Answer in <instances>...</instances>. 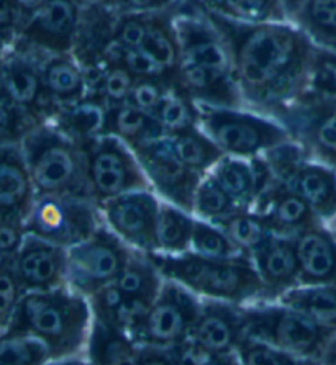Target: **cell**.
Returning <instances> with one entry per match:
<instances>
[{
	"label": "cell",
	"instance_id": "cell-1",
	"mask_svg": "<svg viewBox=\"0 0 336 365\" xmlns=\"http://www.w3.org/2000/svg\"><path fill=\"white\" fill-rule=\"evenodd\" d=\"M228 51L245 110L269 117L310 82L317 44L295 24H245L202 10Z\"/></svg>",
	"mask_w": 336,
	"mask_h": 365
},
{
	"label": "cell",
	"instance_id": "cell-2",
	"mask_svg": "<svg viewBox=\"0 0 336 365\" xmlns=\"http://www.w3.org/2000/svg\"><path fill=\"white\" fill-rule=\"evenodd\" d=\"M92 319L89 300L61 287L24 293L7 331L35 337L48 347L51 362L64 361L86 352Z\"/></svg>",
	"mask_w": 336,
	"mask_h": 365
},
{
	"label": "cell",
	"instance_id": "cell-3",
	"mask_svg": "<svg viewBox=\"0 0 336 365\" xmlns=\"http://www.w3.org/2000/svg\"><path fill=\"white\" fill-rule=\"evenodd\" d=\"M148 256L164 279L178 282L199 298L241 307L266 302L263 282L246 254L230 259L203 257L190 251L178 256L158 252Z\"/></svg>",
	"mask_w": 336,
	"mask_h": 365
},
{
	"label": "cell",
	"instance_id": "cell-4",
	"mask_svg": "<svg viewBox=\"0 0 336 365\" xmlns=\"http://www.w3.org/2000/svg\"><path fill=\"white\" fill-rule=\"evenodd\" d=\"M21 151L36 197H76L92 200L87 159L81 143L71 140L53 123H43L25 138Z\"/></svg>",
	"mask_w": 336,
	"mask_h": 365
},
{
	"label": "cell",
	"instance_id": "cell-5",
	"mask_svg": "<svg viewBox=\"0 0 336 365\" xmlns=\"http://www.w3.org/2000/svg\"><path fill=\"white\" fill-rule=\"evenodd\" d=\"M245 336L294 356L323 361L336 334L297 309L279 302L253 303L241 308Z\"/></svg>",
	"mask_w": 336,
	"mask_h": 365
},
{
	"label": "cell",
	"instance_id": "cell-6",
	"mask_svg": "<svg viewBox=\"0 0 336 365\" xmlns=\"http://www.w3.org/2000/svg\"><path fill=\"white\" fill-rule=\"evenodd\" d=\"M195 103L199 110V126L222 149L225 156L260 158L274 148L292 143L289 131L266 115L245 108Z\"/></svg>",
	"mask_w": 336,
	"mask_h": 365
},
{
	"label": "cell",
	"instance_id": "cell-7",
	"mask_svg": "<svg viewBox=\"0 0 336 365\" xmlns=\"http://www.w3.org/2000/svg\"><path fill=\"white\" fill-rule=\"evenodd\" d=\"M269 117L289 131L308 158L336 169V98L304 91Z\"/></svg>",
	"mask_w": 336,
	"mask_h": 365
},
{
	"label": "cell",
	"instance_id": "cell-8",
	"mask_svg": "<svg viewBox=\"0 0 336 365\" xmlns=\"http://www.w3.org/2000/svg\"><path fill=\"white\" fill-rule=\"evenodd\" d=\"M202 298L164 279L163 289L153 305L128 331L140 347L174 349L189 341L192 328L199 318Z\"/></svg>",
	"mask_w": 336,
	"mask_h": 365
},
{
	"label": "cell",
	"instance_id": "cell-9",
	"mask_svg": "<svg viewBox=\"0 0 336 365\" xmlns=\"http://www.w3.org/2000/svg\"><path fill=\"white\" fill-rule=\"evenodd\" d=\"M275 180L295 192L325 221L336 220V169L313 161L294 141L264 154Z\"/></svg>",
	"mask_w": 336,
	"mask_h": 365
},
{
	"label": "cell",
	"instance_id": "cell-10",
	"mask_svg": "<svg viewBox=\"0 0 336 365\" xmlns=\"http://www.w3.org/2000/svg\"><path fill=\"white\" fill-rule=\"evenodd\" d=\"M87 159V177L97 207L110 198L136 190H151L135 153L118 140L103 135L81 143Z\"/></svg>",
	"mask_w": 336,
	"mask_h": 365
},
{
	"label": "cell",
	"instance_id": "cell-11",
	"mask_svg": "<svg viewBox=\"0 0 336 365\" xmlns=\"http://www.w3.org/2000/svg\"><path fill=\"white\" fill-rule=\"evenodd\" d=\"M133 249L103 223L91 237L68 249V287L89 298L113 284Z\"/></svg>",
	"mask_w": 336,
	"mask_h": 365
},
{
	"label": "cell",
	"instance_id": "cell-12",
	"mask_svg": "<svg viewBox=\"0 0 336 365\" xmlns=\"http://www.w3.org/2000/svg\"><path fill=\"white\" fill-rule=\"evenodd\" d=\"M103 225L101 208L76 197H36L25 233L61 247H73L91 237Z\"/></svg>",
	"mask_w": 336,
	"mask_h": 365
},
{
	"label": "cell",
	"instance_id": "cell-13",
	"mask_svg": "<svg viewBox=\"0 0 336 365\" xmlns=\"http://www.w3.org/2000/svg\"><path fill=\"white\" fill-rule=\"evenodd\" d=\"M48 54L14 43L0 66V98L15 105L38 125L48 123L53 117L41 76V63Z\"/></svg>",
	"mask_w": 336,
	"mask_h": 365
},
{
	"label": "cell",
	"instance_id": "cell-14",
	"mask_svg": "<svg viewBox=\"0 0 336 365\" xmlns=\"http://www.w3.org/2000/svg\"><path fill=\"white\" fill-rule=\"evenodd\" d=\"M133 153L150 182L151 190L161 200L192 215L197 189L205 175L187 168L174 153L166 136L136 148Z\"/></svg>",
	"mask_w": 336,
	"mask_h": 365
},
{
	"label": "cell",
	"instance_id": "cell-15",
	"mask_svg": "<svg viewBox=\"0 0 336 365\" xmlns=\"http://www.w3.org/2000/svg\"><path fill=\"white\" fill-rule=\"evenodd\" d=\"M101 213L126 246L145 254L158 252V217L161 198L153 190H136L103 202Z\"/></svg>",
	"mask_w": 336,
	"mask_h": 365
},
{
	"label": "cell",
	"instance_id": "cell-16",
	"mask_svg": "<svg viewBox=\"0 0 336 365\" xmlns=\"http://www.w3.org/2000/svg\"><path fill=\"white\" fill-rule=\"evenodd\" d=\"M77 0H46L21 24L15 41L20 46L48 54H71L81 19Z\"/></svg>",
	"mask_w": 336,
	"mask_h": 365
},
{
	"label": "cell",
	"instance_id": "cell-17",
	"mask_svg": "<svg viewBox=\"0 0 336 365\" xmlns=\"http://www.w3.org/2000/svg\"><path fill=\"white\" fill-rule=\"evenodd\" d=\"M21 292H46L68 287V249L25 235L14 265Z\"/></svg>",
	"mask_w": 336,
	"mask_h": 365
},
{
	"label": "cell",
	"instance_id": "cell-18",
	"mask_svg": "<svg viewBox=\"0 0 336 365\" xmlns=\"http://www.w3.org/2000/svg\"><path fill=\"white\" fill-rule=\"evenodd\" d=\"M241 305L202 298L199 318L192 328L190 344L215 356L236 354L245 337Z\"/></svg>",
	"mask_w": 336,
	"mask_h": 365
},
{
	"label": "cell",
	"instance_id": "cell-19",
	"mask_svg": "<svg viewBox=\"0 0 336 365\" xmlns=\"http://www.w3.org/2000/svg\"><path fill=\"white\" fill-rule=\"evenodd\" d=\"M250 257L263 282L266 293L264 303L278 302L285 292L300 285L294 237L274 235Z\"/></svg>",
	"mask_w": 336,
	"mask_h": 365
},
{
	"label": "cell",
	"instance_id": "cell-20",
	"mask_svg": "<svg viewBox=\"0 0 336 365\" xmlns=\"http://www.w3.org/2000/svg\"><path fill=\"white\" fill-rule=\"evenodd\" d=\"M36 202L21 146L0 148V217L25 226Z\"/></svg>",
	"mask_w": 336,
	"mask_h": 365
},
{
	"label": "cell",
	"instance_id": "cell-21",
	"mask_svg": "<svg viewBox=\"0 0 336 365\" xmlns=\"http://www.w3.org/2000/svg\"><path fill=\"white\" fill-rule=\"evenodd\" d=\"M253 210L261 215L271 233L275 236L294 237L300 231L323 223L304 198L278 180L274 182L271 189L261 195Z\"/></svg>",
	"mask_w": 336,
	"mask_h": 365
},
{
	"label": "cell",
	"instance_id": "cell-22",
	"mask_svg": "<svg viewBox=\"0 0 336 365\" xmlns=\"http://www.w3.org/2000/svg\"><path fill=\"white\" fill-rule=\"evenodd\" d=\"M300 285H336V236L323 223L294 236Z\"/></svg>",
	"mask_w": 336,
	"mask_h": 365
},
{
	"label": "cell",
	"instance_id": "cell-23",
	"mask_svg": "<svg viewBox=\"0 0 336 365\" xmlns=\"http://www.w3.org/2000/svg\"><path fill=\"white\" fill-rule=\"evenodd\" d=\"M118 12L106 5H87L81 9L73 56L82 68L101 66L108 48L113 44Z\"/></svg>",
	"mask_w": 336,
	"mask_h": 365
},
{
	"label": "cell",
	"instance_id": "cell-24",
	"mask_svg": "<svg viewBox=\"0 0 336 365\" xmlns=\"http://www.w3.org/2000/svg\"><path fill=\"white\" fill-rule=\"evenodd\" d=\"M187 5L184 2L178 7L159 10V12L146 14V36L143 41L141 51H145L174 84V73L178 69L180 59V46L178 31H175V16H178Z\"/></svg>",
	"mask_w": 336,
	"mask_h": 365
},
{
	"label": "cell",
	"instance_id": "cell-25",
	"mask_svg": "<svg viewBox=\"0 0 336 365\" xmlns=\"http://www.w3.org/2000/svg\"><path fill=\"white\" fill-rule=\"evenodd\" d=\"M108 103L102 96H86L54 112L48 123H53L59 131L77 143H84L106 135Z\"/></svg>",
	"mask_w": 336,
	"mask_h": 365
},
{
	"label": "cell",
	"instance_id": "cell-26",
	"mask_svg": "<svg viewBox=\"0 0 336 365\" xmlns=\"http://www.w3.org/2000/svg\"><path fill=\"white\" fill-rule=\"evenodd\" d=\"M41 76L54 112L87 96L84 69L73 54H53L45 58L41 63Z\"/></svg>",
	"mask_w": 336,
	"mask_h": 365
},
{
	"label": "cell",
	"instance_id": "cell-27",
	"mask_svg": "<svg viewBox=\"0 0 336 365\" xmlns=\"http://www.w3.org/2000/svg\"><path fill=\"white\" fill-rule=\"evenodd\" d=\"M106 135L118 138L131 151L166 136L163 126L153 115L143 112L128 101L108 105Z\"/></svg>",
	"mask_w": 336,
	"mask_h": 365
},
{
	"label": "cell",
	"instance_id": "cell-28",
	"mask_svg": "<svg viewBox=\"0 0 336 365\" xmlns=\"http://www.w3.org/2000/svg\"><path fill=\"white\" fill-rule=\"evenodd\" d=\"M141 347L122 328L92 319L86 359L92 365H135Z\"/></svg>",
	"mask_w": 336,
	"mask_h": 365
},
{
	"label": "cell",
	"instance_id": "cell-29",
	"mask_svg": "<svg viewBox=\"0 0 336 365\" xmlns=\"http://www.w3.org/2000/svg\"><path fill=\"white\" fill-rule=\"evenodd\" d=\"M115 284L133 305L146 312L161 292L164 277L148 254L133 249Z\"/></svg>",
	"mask_w": 336,
	"mask_h": 365
},
{
	"label": "cell",
	"instance_id": "cell-30",
	"mask_svg": "<svg viewBox=\"0 0 336 365\" xmlns=\"http://www.w3.org/2000/svg\"><path fill=\"white\" fill-rule=\"evenodd\" d=\"M336 334V285H299L278 300Z\"/></svg>",
	"mask_w": 336,
	"mask_h": 365
},
{
	"label": "cell",
	"instance_id": "cell-31",
	"mask_svg": "<svg viewBox=\"0 0 336 365\" xmlns=\"http://www.w3.org/2000/svg\"><path fill=\"white\" fill-rule=\"evenodd\" d=\"M166 138L180 161L200 175L212 173L215 165L225 158V153L215 145L212 138L200 126H192V128L168 135Z\"/></svg>",
	"mask_w": 336,
	"mask_h": 365
},
{
	"label": "cell",
	"instance_id": "cell-32",
	"mask_svg": "<svg viewBox=\"0 0 336 365\" xmlns=\"http://www.w3.org/2000/svg\"><path fill=\"white\" fill-rule=\"evenodd\" d=\"M200 10L245 24H292L282 0H197Z\"/></svg>",
	"mask_w": 336,
	"mask_h": 365
},
{
	"label": "cell",
	"instance_id": "cell-33",
	"mask_svg": "<svg viewBox=\"0 0 336 365\" xmlns=\"http://www.w3.org/2000/svg\"><path fill=\"white\" fill-rule=\"evenodd\" d=\"M195 217L161 200L158 217V254L178 256L190 251Z\"/></svg>",
	"mask_w": 336,
	"mask_h": 365
},
{
	"label": "cell",
	"instance_id": "cell-34",
	"mask_svg": "<svg viewBox=\"0 0 336 365\" xmlns=\"http://www.w3.org/2000/svg\"><path fill=\"white\" fill-rule=\"evenodd\" d=\"M87 300H89L92 317L96 322L115 326V328H122L126 333H128L131 326L138 322V317H140L135 307L131 305L128 298L125 297V293L118 289L115 282L97 290Z\"/></svg>",
	"mask_w": 336,
	"mask_h": 365
},
{
	"label": "cell",
	"instance_id": "cell-35",
	"mask_svg": "<svg viewBox=\"0 0 336 365\" xmlns=\"http://www.w3.org/2000/svg\"><path fill=\"white\" fill-rule=\"evenodd\" d=\"M153 117L163 126L166 136L192 128V126H199V110H197L195 101H192L174 84L169 86L166 96L163 97Z\"/></svg>",
	"mask_w": 336,
	"mask_h": 365
},
{
	"label": "cell",
	"instance_id": "cell-36",
	"mask_svg": "<svg viewBox=\"0 0 336 365\" xmlns=\"http://www.w3.org/2000/svg\"><path fill=\"white\" fill-rule=\"evenodd\" d=\"M240 212H246V210H241L231 200L228 193L210 173L203 177L195 193L194 212H192L197 220L218 225Z\"/></svg>",
	"mask_w": 336,
	"mask_h": 365
},
{
	"label": "cell",
	"instance_id": "cell-37",
	"mask_svg": "<svg viewBox=\"0 0 336 365\" xmlns=\"http://www.w3.org/2000/svg\"><path fill=\"white\" fill-rule=\"evenodd\" d=\"M217 226H220L230 236V240L248 256H251L269 237L274 236L266 225V221L255 210H246V212L236 213Z\"/></svg>",
	"mask_w": 336,
	"mask_h": 365
},
{
	"label": "cell",
	"instance_id": "cell-38",
	"mask_svg": "<svg viewBox=\"0 0 336 365\" xmlns=\"http://www.w3.org/2000/svg\"><path fill=\"white\" fill-rule=\"evenodd\" d=\"M48 362H51V356L41 341L10 331L0 334V365H46Z\"/></svg>",
	"mask_w": 336,
	"mask_h": 365
},
{
	"label": "cell",
	"instance_id": "cell-39",
	"mask_svg": "<svg viewBox=\"0 0 336 365\" xmlns=\"http://www.w3.org/2000/svg\"><path fill=\"white\" fill-rule=\"evenodd\" d=\"M190 252L212 259H230L245 254L220 226L197 218L192 231Z\"/></svg>",
	"mask_w": 336,
	"mask_h": 365
},
{
	"label": "cell",
	"instance_id": "cell-40",
	"mask_svg": "<svg viewBox=\"0 0 336 365\" xmlns=\"http://www.w3.org/2000/svg\"><path fill=\"white\" fill-rule=\"evenodd\" d=\"M236 356L240 365H323L320 361L294 356L248 336L241 339Z\"/></svg>",
	"mask_w": 336,
	"mask_h": 365
},
{
	"label": "cell",
	"instance_id": "cell-41",
	"mask_svg": "<svg viewBox=\"0 0 336 365\" xmlns=\"http://www.w3.org/2000/svg\"><path fill=\"white\" fill-rule=\"evenodd\" d=\"M40 126L15 105L0 98V148L21 146L30 133Z\"/></svg>",
	"mask_w": 336,
	"mask_h": 365
},
{
	"label": "cell",
	"instance_id": "cell-42",
	"mask_svg": "<svg viewBox=\"0 0 336 365\" xmlns=\"http://www.w3.org/2000/svg\"><path fill=\"white\" fill-rule=\"evenodd\" d=\"M103 69V81L101 93L108 105H117L128 101L131 88L135 84V76L125 66L118 63L103 61L101 64Z\"/></svg>",
	"mask_w": 336,
	"mask_h": 365
},
{
	"label": "cell",
	"instance_id": "cell-43",
	"mask_svg": "<svg viewBox=\"0 0 336 365\" xmlns=\"http://www.w3.org/2000/svg\"><path fill=\"white\" fill-rule=\"evenodd\" d=\"M308 91L336 98V51L317 46Z\"/></svg>",
	"mask_w": 336,
	"mask_h": 365
},
{
	"label": "cell",
	"instance_id": "cell-44",
	"mask_svg": "<svg viewBox=\"0 0 336 365\" xmlns=\"http://www.w3.org/2000/svg\"><path fill=\"white\" fill-rule=\"evenodd\" d=\"M170 82L166 77H145V79H136L128 102L133 103L143 112L153 115L161 103L163 97L166 96Z\"/></svg>",
	"mask_w": 336,
	"mask_h": 365
},
{
	"label": "cell",
	"instance_id": "cell-45",
	"mask_svg": "<svg viewBox=\"0 0 336 365\" xmlns=\"http://www.w3.org/2000/svg\"><path fill=\"white\" fill-rule=\"evenodd\" d=\"M146 36V14H118L113 44L125 49H141Z\"/></svg>",
	"mask_w": 336,
	"mask_h": 365
},
{
	"label": "cell",
	"instance_id": "cell-46",
	"mask_svg": "<svg viewBox=\"0 0 336 365\" xmlns=\"http://www.w3.org/2000/svg\"><path fill=\"white\" fill-rule=\"evenodd\" d=\"M21 295L24 292L16 280L14 267L0 272V334L5 333L12 323Z\"/></svg>",
	"mask_w": 336,
	"mask_h": 365
},
{
	"label": "cell",
	"instance_id": "cell-47",
	"mask_svg": "<svg viewBox=\"0 0 336 365\" xmlns=\"http://www.w3.org/2000/svg\"><path fill=\"white\" fill-rule=\"evenodd\" d=\"M174 354L178 357L179 365H240L238 356L230 354V356H215L200 351L199 347L185 341L184 344L174 347Z\"/></svg>",
	"mask_w": 336,
	"mask_h": 365
},
{
	"label": "cell",
	"instance_id": "cell-48",
	"mask_svg": "<svg viewBox=\"0 0 336 365\" xmlns=\"http://www.w3.org/2000/svg\"><path fill=\"white\" fill-rule=\"evenodd\" d=\"M184 2H190V0H113L112 9L118 14H148L178 7Z\"/></svg>",
	"mask_w": 336,
	"mask_h": 365
},
{
	"label": "cell",
	"instance_id": "cell-49",
	"mask_svg": "<svg viewBox=\"0 0 336 365\" xmlns=\"http://www.w3.org/2000/svg\"><path fill=\"white\" fill-rule=\"evenodd\" d=\"M21 25V15L15 0H0V38L12 46Z\"/></svg>",
	"mask_w": 336,
	"mask_h": 365
},
{
	"label": "cell",
	"instance_id": "cell-50",
	"mask_svg": "<svg viewBox=\"0 0 336 365\" xmlns=\"http://www.w3.org/2000/svg\"><path fill=\"white\" fill-rule=\"evenodd\" d=\"M25 226L0 217V252L19 251L25 237Z\"/></svg>",
	"mask_w": 336,
	"mask_h": 365
},
{
	"label": "cell",
	"instance_id": "cell-51",
	"mask_svg": "<svg viewBox=\"0 0 336 365\" xmlns=\"http://www.w3.org/2000/svg\"><path fill=\"white\" fill-rule=\"evenodd\" d=\"M135 365H179L173 349L141 347Z\"/></svg>",
	"mask_w": 336,
	"mask_h": 365
},
{
	"label": "cell",
	"instance_id": "cell-52",
	"mask_svg": "<svg viewBox=\"0 0 336 365\" xmlns=\"http://www.w3.org/2000/svg\"><path fill=\"white\" fill-rule=\"evenodd\" d=\"M45 2L46 0H15L16 7H19V12L21 15V24H24V21L29 19L30 15L35 14L36 10L40 9Z\"/></svg>",
	"mask_w": 336,
	"mask_h": 365
},
{
	"label": "cell",
	"instance_id": "cell-53",
	"mask_svg": "<svg viewBox=\"0 0 336 365\" xmlns=\"http://www.w3.org/2000/svg\"><path fill=\"white\" fill-rule=\"evenodd\" d=\"M282 2H284L285 12H287V15H289V20L292 21V24H295L302 12V9H304L305 0H282Z\"/></svg>",
	"mask_w": 336,
	"mask_h": 365
},
{
	"label": "cell",
	"instance_id": "cell-54",
	"mask_svg": "<svg viewBox=\"0 0 336 365\" xmlns=\"http://www.w3.org/2000/svg\"><path fill=\"white\" fill-rule=\"evenodd\" d=\"M15 265V254L12 252H0V272L12 269Z\"/></svg>",
	"mask_w": 336,
	"mask_h": 365
},
{
	"label": "cell",
	"instance_id": "cell-55",
	"mask_svg": "<svg viewBox=\"0 0 336 365\" xmlns=\"http://www.w3.org/2000/svg\"><path fill=\"white\" fill-rule=\"evenodd\" d=\"M46 365H92L87 359L73 357V359H64V361H53L48 362Z\"/></svg>",
	"mask_w": 336,
	"mask_h": 365
},
{
	"label": "cell",
	"instance_id": "cell-56",
	"mask_svg": "<svg viewBox=\"0 0 336 365\" xmlns=\"http://www.w3.org/2000/svg\"><path fill=\"white\" fill-rule=\"evenodd\" d=\"M322 364L323 365H336V337H335V341L332 342V344H330Z\"/></svg>",
	"mask_w": 336,
	"mask_h": 365
},
{
	"label": "cell",
	"instance_id": "cell-57",
	"mask_svg": "<svg viewBox=\"0 0 336 365\" xmlns=\"http://www.w3.org/2000/svg\"><path fill=\"white\" fill-rule=\"evenodd\" d=\"M81 7H87V5H106V7H112L113 0H77Z\"/></svg>",
	"mask_w": 336,
	"mask_h": 365
},
{
	"label": "cell",
	"instance_id": "cell-58",
	"mask_svg": "<svg viewBox=\"0 0 336 365\" xmlns=\"http://www.w3.org/2000/svg\"><path fill=\"white\" fill-rule=\"evenodd\" d=\"M9 48H10V44L0 38V66H2V63H4V58H5V54H7Z\"/></svg>",
	"mask_w": 336,
	"mask_h": 365
}]
</instances>
